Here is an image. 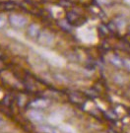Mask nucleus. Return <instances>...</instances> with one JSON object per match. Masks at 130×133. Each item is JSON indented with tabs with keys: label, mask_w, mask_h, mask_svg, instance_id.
Returning a JSON list of instances; mask_svg holds the SVG:
<instances>
[{
	"label": "nucleus",
	"mask_w": 130,
	"mask_h": 133,
	"mask_svg": "<svg viewBox=\"0 0 130 133\" xmlns=\"http://www.w3.org/2000/svg\"><path fill=\"white\" fill-rule=\"evenodd\" d=\"M37 39L40 45L45 46V48H49V46L53 45V43L55 42V37L51 32L46 31V30H43V31H40Z\"/></svg>",
	"instance_id": "nucleus-1"
},
{
	"label": "nucleus",
	"mask_w": 130,
	"mask_h": 133,
	"mask_svg": "<svg viewBox=\"0 0 130 133\" xmlns=\"http://www.w3.org/2000/svg\"><path fill=\"white\" fill-rule=\"evenodd\" d=\"M10 25L15 29H23L28 24V18L21 14H12L9 16Z\"/></svg>",
	"instance_id": "nucleus-2"
},
{
	"label": "nucleus",
	"mask_w": 130,
	"mask_h": 133,
	"mask_svg": "<svg viewBox=\"0 0 130 133\" xmlns=\"http://www.w3.org/2000/svg\"><path fill=\"white\" fill-rule=\"evenodd\" d=\"M27 116H28V118L30 120H32L34 122H37V123H40V122H43V120L45 119L44 114L42 110H39L38 109H33L28 110L27 111Z\"/></svg>",
	"instance_id": "nucleus-3"
},
{
	"label": "nucleus",
	"mask_w": 130,
	"mask_h": 133,
	"mask_svg": "<svg viewBox=\"0 0 130 133\" xmlns=\"http://www.w3.org/2000/svg\"><path fill=\"white\" fill-rule=\"evenodd\" d=\"M39 33H40V28H39V24H37V23H32V24L29 25L27 34H28V36H29L30 38L37 39L38 37H39Z\"/></svg>",
	"instance_id": "nucleus-4"
},
{
	"label": "nucleus",
	"mask_w": 130,
	"mask_h": 133,
	"mask_svg": "<svg viewBox=\"0 0 130 133\" xmlns=\"http://www.w3.org/2000/svg\"><path fill=\"white\" fill-rule=\"evenodd\" d=\"M47 120L51 125H57V124H60L62 122L63 115L59 112H53L48 116Z\"/></svg>",
	"instance_id": "nucleus-5"
},
{
	"label": "nucleus",
	"mask_w": 130,
	"mask_h": 133,
	"mask_svg": "<svg viewBox=\"0 0 130 133\" xmlns=\"http://www.w3.org/2000/svg\"><path fill=\"white\" fill-rule=\"evenodd\" d=\"M37 129L39 130L40 133H60V131L57 128H55L53 125H44V124H40L39 125Z\"/></svg>",
	"instance_id": "nucleus-6"
},
{
	"label": "nucleus",
	"mask_w": 130,
	"mask_h": 133,
	"mask_svg": "<svg viewBox=\"0 0 130 133\" xmlns=\"http://www.w3.org/2000/svg\"><path fill=\"white\" fill-rule=\"evenodd\" d=\"M49 105V102L47 100H43V99H39V100H36L34 102L31 103V107L34 108V109H44Z\"/></svg>",
	"instance_id": "nucleus-7"
},
{
	"label": "nucleus",
	"mask_w": 130,
	"mask_h": 133,
	"mask_svg": "<svg viewBox=\"0 0 130 133\" xmlns=\"http://www.w3.org/2000/svg\"><path fill=\"white\" fill-rule=\"evenodd\" d=\"M108 61L111 63V65H113V66L117 67V68H121V67H123V59H121L119 56H117V55H111L110 58H108Z\"/></svg>",
	"instance_id": "nucleus-8"
},
{
	"label": "nucleus",
	"mask_w": 130,
	"mask_h": 133,
	"mask_svg": "<svg viewBox=\"0 0 130 133\" xmlns=\"http://www.w3.org/2000/svg\"><path fill=\"white\" fill-rule=\"evenodd\" d=\"M112 79L114 81V83H116L117 85H123L125 83V78L120 73H115L112 77Z\"/></svg>",
	"instance_id": "nucleus-9"
},
{
	"label": "nucleus",
	"mask_w": 130,
	"mask_h": 133,
	"mask_svg": "<svg viewBox=\"0 0 130 133\" xmlns=\"http://www.w3.org/2000/svg\"><path fill=\"white\" fill-rule=\"evenodd\" d=\"M114 25H115L117 28H123L125 26V21L122 19V18H116L115 21H114Z\"/></svg>",
	"instance_id": "nucleus-10"
},
{
	"label": "nucleus",
	"mask_w": 130,
	"mask_h": 133,
	"mask_svg": "<svg viewBox=\"0 0 130 133\" xmlns=\"http://www.w3.org/2000/svg\"><path fill=\"white\" fill-rule=\"evenodd\" d=\"M7 25V17L3 14H0V29H3Z\"/></svg>",
	"instance_id": "nucleus-11"
},
{
	"label": "nucleus",
	"mask_w": 130,
	"mask_h": 133,
	"mask_svg": "<svg viewBox=\"0 0 130 133\" xmlns=\"http://www.w3.org/2000/svg\"><path fill=\"white\" fill-rule=\"evenodd\" d=\"M123 66L126 68V70L130 72V59H124L123 60Z\"/></svg>",
	"instance_id": "nucleus-12"
},
{
	"label": "nucleus",
	"mask_w": 130,
	"mask_h": 133,
	"mask_svg": "<svg viewBox=\"0 0 130 133\" xmlns=\"http://www.w3.org/2000/svg\"><path fill=\"white\" fill-rule=\"evenodd\" d=\"M6 124V121H5L4 119L2 118V117H0V128H2V127H4V125Z\"/></svg>",
	"instance_id": "nucleus-13"
},
{
	"label": "nucleus",
	"mask_w": 130,
	"mask_h": 133,
	"mask_svg": "<svg viewBox=\"0 0 130 133\" xmlns=\"http://www.w3.org/2000/svg\"><path fill=\"white\" fill-rule=\"evenodd\" d=\"M2 97H3V93L0 91V99H2Z\"/></svg>",
	"instance_id": "nucleus-14"
},
{
	"label": "nucleus",
	"mask_w": 130,
	"mask_h": 133,
	"mask_svg": "<svg viewBox=\"0 0 130 133\" xmlns=\"http://www.w3.org/2000/svg\"><path fill=\"white\" fill-rule=\"evenodd\" d=\"M129 34H130V27H129Z\"/></svg>",
	"instance_id": "nucleus-15"
}]
</instances>
